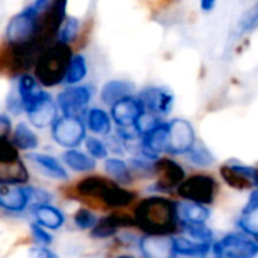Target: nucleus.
<instances>
[{
	"mask_svg": "<svg viewBox=\"0 0 258 258\" xmlns=\"http://www.w3.org/2000/svg\"><path fill=\"white\" fill-rule=\"evenodd\" d=\"M169 125V154H186L197 144V133L190 121L183 118H175Z\"/></svg>",
	"mask_w": 258,
	"mask_h": 258,
	"instance_id": "6e6552de",
	"label": "nucleus"
},
{
	"mask_svg": "<svg viewBox=\"0 0 258 258\" xmlns=\"http://www.w3.org/2000/svg\"><path fill=\"white\" fill-rule=\"evenodd\" d=\"M257 240H258V239H257Z\"/></svg>",
	"mask_w": 258,
	"mask_h": 258,
	"instance_id": "37998d69",
	"label": "nucleus"
},
{
	"mask_svg": "<svg viewBox=\"0 0 258 258\" xmlns=\"http://www.w3.org/2000/svg\"><path fill=\"white\" fill-rule=\"evenodd\" d=\"M154 172L159 177L157 186L160 190H171L177 189L178 184L184 180V169L171 159H156L154 162Z\"/></svg>",
	"mask_w": 258,
	"mask_h": 258,
	"instance_id": "4468645a",
	"label": "nucleus"
},
{
	"mask_svg": "<svg viewBox=\"0 0 258 258\" xmlns=\"http://www.w3.org/2000/svg\"><path fill=\"white\" fill-rule=\"evenodd\" d=\"M29 178L27 169L18 159L0 162V181L2 183H26Z\"/></svg>",
	"mask_w": 258,
	"mask_h": 258,
	"instance_id": "a878e982",
	"label": "nucleus"
},
{
	"mask_svg": "<svg viewBox=\"0 0 258 258\" xmlns=\"http://www.w3.org/2000/svg\"><path fill=\"white\" fill-rule=\"evenodd\" d=\"M139 249L147 258H172L174 237L171 234H147L139 240Z\"/></svg>",
	"mask_w": 258,
	"mask_h": 258,
	"instance_id": "ddd939ff",
	"label": "nucleus"
},
{
	"mask_svg": "<svg viewBox=\"0 0 258 258\" xmlns=\"http://www.w3.org/2000/svg\"><path fill=\"white\" fill-rule=\"evenodd\" d=\"M11 133V121L5 115H0V138H8Z\"/></svg>",
	"mask_w": 258,
	"mask_h": 258,
	"instance_id": "ea45409f",
	"label": "nucleus"
},
{
	"mask_svg": "<svg viewBox=\"0 0 258 258\" xmlns=\"http://www.w3.org/2000/svg\"><path fill=\"white\" fill-rule=\"evenodd\" d=\"M133 225H136V222L130 216L122 215V213H113L100 219L95 224V227L91 230V236L94 239H107V237L115 236V233L119 228H127Z\"/></svg>",
	"mask_w": 258,
	"mask_h": 258,
	"instance_id": "a211bd4d",
	"label": "nucleus"
},
{
	"mask_svg": "<svg viewBox=\"0 0 258 258\" xmlns=\"http://www.w3.org/2000/svg\"><path fill=\"white\" fill-rule=\"evenodd\" d=\"M30 255H33V257H38V258H56V254L54 252H51L47 246H39V248H35V249H32L30 251Z\"/></svg>",
	"mask_w": 258,
	"mask_h": 258,
	"instance_id": "58836bf2",
	"label": "nucleus"
},
{
	"mask_svg": "<svg viewBox=\"0 0 258 258\" xmlns=\"http://www.w3.org/2000/svg\"><path fill=\"white\" fill-rule=\"evenodd\" d=\"M104 169L119 184L125 186V184L132 183V172H130V169H128V166L125 165L124 160H121V159H106Z\"/></svg>",
	"mask_w": 258,
	"mask_h": 258,
	"instance_id": "c756f323",
	"label": "nucleus"
},
{
	"mask_svg": "<svg viewBox=\"0 0 258 258\" xmlns=\"http://www.w3.org/2000/svg\"><path fill=\"white\" fill-rule=\"evenodd\" d=\"M77 190L85 197H92L103 201L106 206L112 209L127 207L136 198L133 192L101 177H88L82 180L77 184Z\"/></svg>",
	"mask_w": 258,
	"mask_h": 258,
	"instance_id": "7ed1b4c3",
	"label": "nucleus"
},
{
	"mask_svg": "<svg viewBox=\"0 0 258 258\" xmlns=\"http://www.w3.org/2000/svg\"><path fill=\"white\" fill-rule=\"evenodd\" d=\"M73 59L71 48L65 42L45 47L35 60V76L44 86H54L65 80L70 62Z\"/></svg>",
	"mask_w": 258,
	"mask_h": 258,
	"instance_id": "f03ea898",
	"label": "nucleus"
},
{
	"mask_svg": "<svg viewBox=\"0 0 258 258\" xmlns=\"http://www.w3.org/2000/svg\"><path fill=\"white\" fill-rule=\"evenodd\" d=\"M62 159L68 168H71L73 171H77V172H89V171L95 169V165H97L95 159L91 154H85L74 148H68V151L63 153Z\"/></svg>",
	"mask_w": 258,
	"mask_h": 258,
	"instance_id": "bb28decb",
	"label": "nucleus"
},
{
	"mask_svg": "<svg viewBox=\"0 0 258 258\" xmlns=\"http://www.w3.org/2000/svg\"><path fill=\"white\" fill-rule=\"evenodd\" d=\"M144 110L145 109H144V104L139 100V97L136 98L133 95L124 97L110 106V115L118 127L135 125Z\"/></svg>",
	"mask_w": 258,
	"mask_h": 258,
	"instance_id": "f8f14e48",
	"label": "nucleus"
},
{
	"mask_svg": "<svg viewBox=\"0 0 258 258\" xmlns=\"http://www.w3.org/2000/svg\"><path fill=\"white\" fill-rule=\"evenodd\" d=\"M218 258H252L258 255V240L245 234H227L212 246Z\"/></svg>",
	"mask_w": 258,
	"mask_h": 258,
	"instance_id": "423d86ee",
	"label": "nucleus"
},
{
	"mask_svg": "<svg viewBox=\"0 0 258 258\" xmlns=\"http://www.w3.org/2000/svg\"><path fill=\"white\" fill-rule=\"evenodd\" d=\"M88 127L97 135H109L112 128L110 116L106 110L94 107L88 112Z\"/></svg>",
	"mask_w": 258,
	"mask_h": 258,
	"instance_id": "c85d7f7f",
	"label": "nucleus"
},
{
	"mask_svg": "<svg viewBox=\"0 0 258 258\" xmlns=\"http://www.w3.org/2000/svg\"><path fill=\"white\" fill-rule=\"evenodd\" d=\"M255 186H258V168H257V172H255Z\"/></svg>",
	"mask_w": 258,
	"mask_h": 258,
	"instance_id": "79ce46f5",
	"label": "nucleus"
},
{
	"mask_svg": "<svg viewBox=\"0 0 258 258\" xmlns=\"http://www.w3.org/2000/svg\"><path fill=\"white\" fill-rule=\"evenodd\" d=\"M30 198H29L27 187L17 186V183L0 181V207L2 209L8 212L20 213L26 210Z\"/></svg>",
	"mask_w": 258,
	"mask_h": 258,
	"instance_id": "f3484780",
	"label": "nucleus"
},
{
	"mask_svg": "<svg viewBox=\"0 0 258 258\" xmlns=\"http://www.w3.org/2000/svg\"><path fill=\"white\" fill-rule=\"evenodd\" d=\"M17 91H18V100L21 103V109L27 113L35 107H38L48 97V94L38 86L36 80L27 74L18 79Z\"/></svg>",
	"mask_w": 258,
	"mask_h": 258,
	"instance_id": "dca6fc26",
	"label": "nucleus"
},
{
	"mask_svg": "<svg viewBox=\"0 0 258 258\" xmlns=\"http://www.w3.org/2000/svg\"><path fill=\"white\" fill-rule=\"evenodd\" d=\"M138 97L142 101L145 110L156 113L159 116L168 115L174 106V95L165 88L150 86L142 89Z\"/></svg>",
	"mask_w": 258,
	"mask_h": 258,
	"instance_id": "9b49d317",
	"label": "nucleus"
},
{
	"mask_svg": "<svg viewBox=\"0 0 258 258\" xmlns=\"http://www.w3.org/2000/svg\"><path fill=\"white\" fill-rule=\"evenodd\" d=\"M184 233L200 242H207L213 243V231L207 227L206 222H198V224H183Z\"/></svg>",
	"mask_w": 258,
	"mask_h": 258,
	"instance_id": "473e14b6",
	"label": "nucleus"
},
{
	"mask_svg": "<svg viewBox=\"0 0 258 258\" xmlns=\"http://www.w3.org/2000/svg\"><path fill=\"white\" fill-rule=\"evenodd\" d=\"M33 215L35 219L39 225L48 228V230H57L63 225L65 216L60 210L56 207L50 206L48 203L45 204H35L33 206Z\"/></svg>",
	"mask_w": 258,
	"mask_h": 258,
	"instance_id": "5701e85b",
	"label": "nucleus"
},
{
	"mask_svg": "<svg viewBox=\"0 0 258 258\" xmlns=\"http://www.w3.org/2000/svg\"><path fill=\"white\" fill-rule=\"evenodd\" d=\"M216 2H218V0H200V5H201V9H203V11L210 12V11H213Z\"/></svg>",
	"mask_w": 258,
	"mask_h": 258,
	"instance_id": "a19ab883",
	"label": "nucleus"
},
{
	"mask_svg": "<svg viewBox=\"0 0 258 258\" xmlns=\"http://www.w3.org/2000/svg\"><path fill=\"white\" fill-rule=\"evenodd\" d=\"M79 20L74 18V17H68L65 18L63 24L60 26V30H59V41L60 42H65V44H70L76 39L77 33H79Z\"/></svg>",
	"mask_w": 258,
	"mask_h": 258,
	"instance_id": "72a5a7b5",
	"label": "nucleus"
},
{
	"mask_svg": "<svg viewBox=\"0 0 258 258\" xmlns=\"http://www.w3.org/2000/svg\"><path fill=\"white\" fill-rule=\"evenodd\" d=\"M177 194L186 201H195L200 204H212L218 194V183L212 175L195 174L189 178H184L178 187Z\"/></svg>",
	"mask_w": 258,
	"mask_h": 258,
	"instance_id": "20e7f679",
	"label": "nucleus"
},
{
	"mask_svg": "<svg viewBox=\"0 0 258 258\" xmlns=\"http://www.w3.org/2000/svg\"><path fill=\"white\" fill-rule=\"evenodd\" d=\"M86 73H88V65H86L85 56L76 54V56H73V59L70 62V67H68L63 82H67L68 85H76L85 79Z\"/></svg>",
	"mask_w": 258,
	"mask_h": 258,
	"instance_id": "2f4dec72",
	"label": "nucleus"
},
{
	"mask_svg": "<svg viewBox=\"0 0 258 258\" xmlns=\"http://www.w3.org/2000/svg\"><path fill=\"white\" fill-rule=\"evenodd\" d=\"M12 142L17 148L20 150H35L38 147V136L33 133V130L24 124V122H20L15 130H14V135H12Z\"/></svg>",
	"mask_w": 258,
	"mask_h": 258,
	"instance_id": "cd10ccee",
	"label": "nucleus"
},
{
	"mask_svg": "<svg viewBox=\"0 0 258 258\" xmlns=\"http://www.w3.org/2000/svg\"><path fill=\"white\" fill-rule=\"evenodd\" d=\"M177 213L181 224L207 222V219L210 218V210L206 207V204L186 201V200L184 203H177Z\"/></svg>",
	"mask_w": 258,
	"mask_h": 258,
	"instance_id": "412c9836",
	"label": "nucleus"
},
{
	"mask_svg": "<svg viewBox=\"0 0 258 258\" xmlns=\"http://www.w3.org/2000/svg\"><path fill=\"white\" fill-rule=\"evenodd\" d=\"M97 222H98V218L88 209H79L74 215V224L80 230H92Z\"/></svg>",
	"mask_w": 258,
	"mask_h": 258,
	"instance_id": "c9c22d12",
	"label": "nucleus"
},
{
	"mask_svg": "<svg viewBox=\"0 0 258 258\" xmlns=\"http://www.w3.org/2000/svg\"><path fill=\"white\" fill-rule=\"evenodd\" d=\"M133 91H135V85L132 82H127V80H110V82L103 85L100 97H101L103 103L112 106L118 100L132 95Z\"/></svg>",
	"mask_w": 258,
	"mask_h": 258,
	"instance_id": "b1692460",
	"label": "nucleus"
},
{
	"mask_svg": "<svg viewBox=\"0 0 258 258\" xmlns=\"http://www.w3.org/2000/svg\"><path fill=\"white\" fill-rule=\"evenodd\" d=\"M29 119L30 122L38 127V128H44L50 124L54 122V119L57 118V104L51 100V97L48 95L38 107H35L33 110H30L29 113Z\"/></svg>",
	"mask_w": 258,
	"mask_h": 258,
	"instance_id": "393cba45",
	"label": "nucleus"
},
{
	"mask_svg": "<svg viewBox=\"0 0 258 258\" xmlns=\"http://www.w3.org/2000/svg\"><path fill=\"white\" fill-rule=\"evenodd\" d=\"M39 12L30 5L20 14L11 18L6 27V38L9 44H26L32 42L36 35Z\"/></svg>",
	"mask_w": 258,
	"mask_h": 258,
	"instance_id": "0eeeda50",
	"label": "nucleus"
},
{
	"mask_svg": "<svg viewBox=\"0 0 258 258\" xmlns=\"http://www.w3.org/2000/svg\"><path fill=\"white\" fill-rule=\"evenodd\" d=\"M239 227L245 234L258 239V189L251 194L249 201L239 219Z\"/></svg>",
	"mask_w": 258,
	"mask_h": 258,
	"instance_id": "4be33fe9",
	"label": "nucleus"
},
{
	"mask_svg": "<svg viewBox=\"0 0 258 258\" xmlns=\"http://www.w3.org/2000/svg\"><path fill=\"white\" fill-rule=\"evenodd\" d=\"M30 231H32V236L33 239L39 243V245H44V246H48L51 242H53V237L45 231V227L39 225L38 222L36 224H32L30 225Z\"/></svg>",
	"mask_w": 258,
	"mask_h": 258,
	"instance_id": "4c0bfd02",
	"label": "nucleus"
},
{
	"mask_svg": "<svg viewBox=\"0 0 258 258\" xmlns=\"http://www.w3.org/2000/svg\"><path fill=\"white\" fill-rule=\"evenodd\" d=\"M85 145H86L88 154H91L94 159H106L107 157L109 148L103 141H100L97 138H88L85 141Z\"/></svg>",
	"mask_w": 258,
	"mask_h": 258,
	"instance_id": "e433bc0d",
	"label": "nucleus"
},
{
	"mask_svg": "<svg viewBox=\"0 0 258 258\" xmlns=\"http://www.w3.org/2000/svg\"><path fill=\"white\" fill-rule=\"evenodd\" d=\"M135 222L147 234H171L180 222L177 203L162 197L145 198L135 210Z\"/></svg>",
	"mask_w": 258,
	"mask_h": 258,
	"instance_id": "f257e3e1",
	"label": "nucleus"
},
{
	"mask_svg": "<svg viewBox=\"0 0 258 258\" xmlns=\"http://www.w3.org/2000/svg\"><path fill=\"white\" fill-rule=\"evenodd\" d=\"M213 243L207 242H200L192 237H184V236H177L174 237V251L175 255H183V257H206Z\"/></svg>",
	"mask_w": 258,
	"mask_h": 258,
	"instance_id": "aec40b11",
	"label": "nucleus"
},
{
	"mask_svg": "<svg viewBox=\"0 0 258 258\" xmlns=\"http://www.w3.org/2000/svg\"><path fill=\"white\" fill-rule=\"evenodd\" d=\"M186 157L192 165L200 166V168L213 166L216 162V157L213 156V153L207 147H204L203 144H198V142L186 153Z\"/></svg>",
	"mask_w": 258,
	"mask_h": 258,
	"instance_id": "7c9ffc66",
	"label": "nucleus"
},
{
	"mask_svg": "<svg viewBox=\"0 0 258 258\" xmlns=\"http://www.w3.org/2000/svg\"><path fill=\"white\" fill-rule=\"evenodd\" d=\"M255 172L257 168L240 165V163H234V165L228 163L221 168V177L224 178V181L230 187L239 190H245L255 186Z\"/></svg>",
	"mask_w": 258,
	"mask_h": 258,
	"instance_id": "2eb2a0df",
	"label": "nucleus"
},
{
	"mask_svg": "<svg viewBox=\"0 0 258 258\" xmlns=\"http://www.w3.org/2000/svg\"><path fill=\"white\" fill-rule=\"evenodd\" d=\"M51 136L56 144L65 148L79 147L86 138V127L80 116L63 115L51 124Z\"/></svg>",
	"mask_w": 258,
	"mask_h": 258,
	"instance_id": "39448f33",
	"label": "nucleus"
},
{
	"mask_svg": "<svg viewBox=\"0 0 258 258\" xmlns=\"http://www.w3.org/2000/svg\"><path fill=\"white\" fill-rule=\"evenodd\" d=\"M91 101V91L86 86L67 88L57 95V107L63 115L80 116Z\"/></svg>",
	"mask_w": 258,
	"mask_h": 258,
	"instance_id": "9d476101",
	"label": "nucleus"
},
{
	"mask_svg": "<svg viewBox=\"0 0 258 258\" xmlns=\"http://www.w3.org/2000/svg\"><path fill=\"white\" fill-rule=\"evenodd\" d=\"M27 159L32 160V163L35 166H38V169L42 174H45L54 180H63V181L68 180V174H67L65 168L57 162V159H54L48 154H41V153H30V154H27Z\"/></svg>",
	"mask_w": 258,
	"mask_h": 258,
	"instance_id": "6ab92c4d",
	"label": "nucleus"
},
{
	"mask_svg": "<svg viewBox=\"0 0 258 258\" xmlns=\"http://www.w3.org/2000/svg\"><path fill=\"white\" fill-rule=\"evenodd\" d=\"M258 26V2L249 8L240 18L239 21V33H246V32H251L252 29H255Z\"/></svg>",
	"mask_w": 258,
	"mask_h": 258,
	"instance_id": "f704fd0d",
	"label": "nucleus"
},
{
	"mask_svg": "<svg viewBox=\"0 0 258 258\" xmlns=\"http://www.w3.org/2000/svg\"><path fill=\"white\" fill-rule=\"evenodd\" d=\"M169 150V125L168 122H160L150 132L144 133L141 138L142 156L151 160L159 159L162 153Z\"/></svg>",
	"mask_w": 258,
	"mask_h": 258,
	"instance_id": "1a4fd4ad",
	"label": "nucleus"
}]
</instances>
